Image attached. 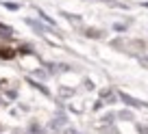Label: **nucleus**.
<instances>
[{
  "label": "nucleus",
  "instance_id": "nucleus-2",
  "mask_svg": "<svg viewBox=\"0 0 148 134\" xmlns=\"http://www.w3.org/2000/svg\"><path fill=\"white\" fill-rule=\"evenodd\" d=\"M65 134H76V130H65Z\"/></svg>",
  "mask_w": 148,
  "mask_h": 134
},
{
  "label": "nucleus",
  "instance_id": "nucleus-1",
  "mask_svg": "<svg viewBox=\"0 0 148 134\" xmlns=\"http://www.w3.org/2000/svg\"><path fill=\"white\" fill-rule=\"evenodd\" d=\"M120 100H122L124 104H129V106H135V108H144V106H146L144 102H139V100H133V97L124 95V93H120Z\"/></svg>",
  "mask_w": 148,
  "mask_h": 134
}]
</instances>
